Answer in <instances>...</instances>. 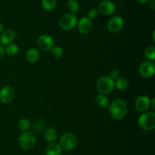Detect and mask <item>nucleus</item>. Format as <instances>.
<instances>
[{
  "mask_svg": "<svg viewBox=\"0 0 155 155\" xmlns=\"http://www.w3.org/2000/svg\"><path fill=\"white\" fill-rule=\"evenodd\" d=\"M109 113L110 116L116 120H121L127 115L128 106L124 100L117 99L109 105Z\"/></svg>",
  "mask_w": 155,
  "mask_h": 155,
  "instance_id": "nucleus-1",
  "label": "nucleus"
},
{
  "mask_svg": "<svg viewBox=\"0 0 155 155\" xmlns=\"http://www.w3.org/2000/svg\"><path fill=\"white\" fill-rule=\"evenodd\" d=\"M138 125L143 130L150 131L155 128V112L154 111L145 112L139 116Z\"/></svg>",
  "mask_w": 155,
  "mask_h": 155,
  "instance_id": "nucleus-2",
  "label": "nucleus"
},
{
  "mask_svg": "<svg viewBox=\"0 0 155 155\" xmlns=\"http://www.w3.org/2000/svg\"><path fill=\"white\" fill-rule=\"evenodd\" d=\"M96 88L99 94H110L114 88V81L107 75L101 76L97 81Z\"/></svg>",
  "mask_w": 155,
  "mask_h": 155,
  "instance_id": "nucleus-3",
  "label": "nucleus"
},
{
  "mask_svg": "<svg viewBox=\"0 0 155 155\" xmlns=\"http://www.w3.org/2000/svg\"><path fill=\"white\" fill-rule=\"evenodd\" d=\"M78 143L77 136L71 132H66L60 137L59 145L66 150H71L75 148Z\"/></svg>",
  "mask_w": 155,
  "mask_h": 155,
  "instance_id": "nucleus-4",
  "label": "nucleus"
},
{
  "mask_svg": "<svg viewBox=\"0 0 155 155\" xmlns=\"http://www.w3.org/2000/svg\"><path fill=\"white\" fill-rule=\"evenodd\" d=\"M20 146L24 150H30L36 144V136L31 132H23L18 139Z\"/></svg>",
  "mask_w": 155,
  "mask_h": 155,
  "instance_id": "nucleus-5",
  "label": "nucleus"
},
{
  "mask_svg": "<svg viewBox=\"0 0 155 155\" xmlns=\"http://www.w3.org/2000/svg\"><path fill=\"white\" fill-rule=\"evenodd\" d=\"M77 22L78 20L75 14L67 13L61 17L59 20V25L63 30H70L74 29L77 25Z\"/></svg>",
  "mask_w": 155,
  "mask_h": 155,
  "instance_id": "nucleus-6",
  "label": "nucleus"
},
{
  "mask_svg": "<svg viewBox=\"0 0 155 155\" xmlns=\"http://www.w3.org/2000/svg\"><path fill=\"white\" fill-rule=\"evenodd\" d=\"M155 66L154 63L151 61H144L139 65V72L142 77L145 78L152 77L154 74Z\"/></svg>",
  "mask_w": 155,
  "mask_h": 155,
  "instance_id": "nucleus-7",
  "label": "nucleus"
},
{
  "mask_svg": "<svg viewBox=\"0 0 155 155\" xmlns=\"http://www.w3.org/2000/svg\"><path fill=\"white\" fill-rule=\"evenodd\" d=\"M124 20L120 16H114L107 22V29L113 33H119L124 27Z\"/></svg>",
  "mask_w": 155,
  "mask_h": 155,
  "instance_id": "nucleus-8",
  "label": "nucleus"
},
{
  "mask_svg": "<svg viewBox=\"0 0 155 155\" xmlns=\"http://www.w3.org/2000/svg\"><path fill=\"white\" fill-rule=\"evenodd\" d=\"M36 44L42 50H50L54 46V42L51 36L43 34L38 37Z\"/></svg>",
  "mask_w": 155,
  "mask_h": 155,
  "instance_id": "nucleus-9",
  "label": "nucleus"
},
{
  "mask_svg": "<svg viewBox=\"0 0 155 155\" xmlns=\"http://www.w3.org/2000/svg\"><path fill=\"white\" fill-rule=\"evenodd\" d=\"M15 97L14 89L10 86H4L0 90V101L5 104L10 103Z\"/></svg>",
  "mask_w": 155,
  "mask_h": 155,
  "instance_id": "nucleus-10",
  "label": "nucleus"
},
{
  "mask_svg": "<svg viewBox=\"0 0 155 155\" xmlns=\"http://www.w3.org/2000/svg\"><path fill=\"white\" fill-rule=\"evenodd\" d=\"M77 27L80 33L83 34H87L92 30V27H93V24H92V20L89 19V18L83 17L77 22Z\"/></svg>",
  "mask_w": 155,
  "mask_h": 155,
  "instance_id": "nucleus-11",
  "label": "nucleus"
},
{
  "mask_svg": "<svg viewBox=\"0 0 155 155\" xmlns=\"http://www.w3.org/2000/svg\"><path fill=\"white\" fill-rule=\"evenodd\" d=\"M98 10L104 15H111L116 11V5L112 2L103 1L98 5Z\"/></svg>",
  "mask_w": 155,
  "mask_h": 155,
  "instance_id": "nucleus-12",
  "label": "nucleus"
},
{
  "mask_svg": "<svg viewBox=\"0 0 155 155\" xmlns=\"http://www.w3.org/2000/svg\"><path fill=\"white\" fill-rule=\"evenodd\" d=\"M150 102H151V100L149 97L147 96H140L136 99L135 102V107L140 112H145L151 106Z\"/></svg>",
  "mask_w": 155,
  "mask_h": 155,
  "instance_id": "nucleus-13",
  "label": "nucleus"
},
{
  "mask_svg": "<svg viewBox=\"0 0 155 155\" xmlns=\"http://www.w3.org/2000/svg\"><path fill=\"white\" fill-rule=\"evenodd\" d=\"M15 39V33L14 30L11 29H7V30H3L2 33H1V37L0 40L2 45H8V44L12 43Z\"/></svg>",
  "mask_w": 155,
  "mask_h": 155,
  "instance_id": "nucleus-14",
  "label": "nucleus"
},
{
  "mask_svg": "<svg viewBox=\"0 0 155 155\" xmlns=\"http://www.w3.org/2000/svg\"><path fill=\"white\" fill-rule=\"evenodd\" d=\"M62 153V148L58 143H50L46 147L45 150V155H61Z\"/></svg>",
  "mask_w": 155,
  "mask_h": 155,
  "instance_id": "nucleus-15",
  "label": "nucleus"
},
{
  "mask_svg": "<svg viewBox=\"0 0 155 155\" xmlns=\"http://www.w3.org/2000/svg\"><path fill=\"white\" fill-rule=\"evenodd\" d=\"M44 138L47 142L52 143L57 140L58 134L57 130L54 128H48L44 132Z\"/></svg>",
  "mask_w": 155,
  "mask_h": 155,
  "instance_id": "nucleus-16",
  "label": "nucleus"
},
{
  "mask_svg": "<svg viewBox=\"0 0 155 155\" xmlns=\"http://www.w3.org/2000/svg\"><path fill=\"white\" fill-rule=\"evenodd\" d=\"M39 56L40 55L39 51L35 48H30L26 52V59L31 63H35L37 62L39 59Z\"/></svg>",
  "mask_w": 155,
  "mask_h": 155,
  "instance_id": "nucleus-17",
  "label": "nucleus"
},
{
  "mask_svg": "<svg viewBox=\"0 0 155 155\" xmlns=\"http://www.w3.org/2000/svg\"><path fill=\"white\" fill-rule=\"evenodd\" d=\"M96 103L100 107L106 108L109 106V100L106 94H98L96 96Z\"/></svg>",
  "mask_w": 155,
  "mask_h": 155,
  "instance_id": "nucleus-18",
  "label": "nucleus"
},
{
  "mask_svg": "<svg viewBox=\"0 0 155 155\" xmlns=\"http://www.w3.org/2000/svg\"><path fill=\"white\" fill-rule=\"evenodd\" d=\"M114 86L119 91H125L128 88L129 82L125 78H118L117 79H116V81L114 82Z\"/></svg>",
  "mask_w": 155,
  "mask_h": 155,
  "instance_id": "nucleus-19",
  "label": "nucleus"
},
{
  "mask_svg": "<svg viewBox=\"0 0 155 155\" xmlns=\"http://www.w3.org/2000/svg\"><path fill=\"white\" fill-rule=\"evenodd\" d=\"M18 52H19V47L17 44L10 43L5 47V53L8 56H15L18 54Z\"/></svg>",
  "mask_w": 155,
  "mask_h": 155,
  "instance_id": "nucleus-20",
  "label": "nucleus"
},
{
  "mask_svg": "<svg viewBox=\"0 0 155 155\" xmlns=\"http://www.w3.org/2000/svg\"><path fill=\"white\" fill-rule=\"evenodd\" d=\"M42 5L46 11H52L57 5V0H42Z\"/></svg>",
  "mask_w": 155,
  "mask_h": 155,
  "instance_id": "nucleus-21",
  "label": "nucleus"
},
{
  "mask_svg": "<svg viewBox=\"0 0 155 155\" xmlns=\"http://www.w3.org/2000/svg\"><path fill=\"white\" fill-rule=\"evenodd\" d=\"M145 58L148 59V61H153L155 59V47L154 46H150L146 48L145 51Z\"/></svg>",
  "mask_w": 155,
  "mask_h": 155,
  "instance_id": "nucleus-22",
  "label": "nucleus"
},
{
  "mask_svg": "<svg viewBox=\"0 0 155 155\" xmlns=\"http://www.w3.org/2000/svg\"><path fill=\"white\" fill-rule=\"evenodd\" d=\"M18 126L19 129H21V131L26 132V131H28V129L30 128V122L27 119L22 118L18 121Z\"/></svg>",
  "mask_w": 155,
  "mask_h": 155,
  "instance_id": "nucleus-23",
  "label": "nucleus"
},
{
  "mask_svg": "<svg viewBox=\"0 0 155 155\" xmlns=\"http://www.w3.org/2000/svg\"><path fill=\"white\" fill-rule=\"evenodd\" d=\"M67 8L71 13L75 14L79 11V3L76 0H69L67 3Z\"/></svg>",
  "mask_w": 155,
  "mask_h": 155,
  "instance_id": "nucleus-24",
  "label": "nucleus"
},
{
  "mask_svg": "<svg viewBox=\"0 0 155 155\" xmlns=\"http://www.w3.org/2000/svg\"><path fill=\"white\" fill-rule=\"evenodd\" d=\"M50 50H51V55L57 59L61 57L62 55H63V50H62L61 47L58 46H54Z\"/></svg>",
  "mask_w": 155,
  "mask_h": 155,
  "instance_id": "nucleus-25",
  "label": "nucleus"
},
{
  "mask_svg": "<svg viewBox=\"0 0 155 155\" xmlns=\"http://www.w3.org/2000/svg\"><path fill=\"white\" fill-rule=\"evenodd\" d=\"M45 122L43 120L37 119L33 122V129L36 132H39V131H42L45 128Z\"/></svg>",
  "mask_w": 155,
  "mask_h": 155,
  "instance_id": "nucleus-26",
  "label": "nucleus"
},
{
  "mask_svg": "<svg viewBox=\"0 0 155 155\" xmlns=\"http://www.w3.org/2000/svg\"><path fill=\"white\" fill-rule=\"evenodd\" d=\"M98 14H99V12L97 9L95 8H92V9H90L89 10L87 13V18H89L90 20L95 19L98 16Z\"/></svg>",
  "mask_w": 155,
  "mask_h": 155,
  "instance_id": "nucleus-27",
  "label": "nucleus"
},
{
  "mask_svg": "<svg viewBox=\"0 0 155 155\" xmlns=\"http://www.w3.org/2000/svg\"><path fill=\"white\" fill-rule=\"evenodd\" d=\"M109 77L110 78L113 80H116L118 78H120V71L117 69H113L110 71V74H109Z\"/></svg>",
  "mask_w": 155,
  "mask_h": 155,
  "instance_id": "nucleus-28",
  "label": "nucleus"
},
{
  "mask_svg": "<svg viewBox=\"0 0 155 155\" xmlns=\"http://www.w3.org/2000/svg\"><path fill=\"white\" fill-rule=\"evenodd\" d=\"M5 53V47L2 44H0V58L2 57Z\"/></svg>",
  "mask_w": 155,
  "mask_h": 155,
  "instance_id": "nucleus-29",
  "label": "nucleus"
},
{
  "mask_svg": "<svg viewBox=\"0 0 155 155\" xmlns=\"http://www.w3.org/2000/svg\"><path fill=\"white\" fill-rule=\"evenodd\" d=\"M154 103H155V99L152 98L151 100V102H150V106H151L153 109H155V106H154Z\"/></svg>",
  "mask_w": 155,
  "mask_h": 155,
  "instance_id": "nucleus-30",
  "label": "nucleus"
},
{
  "mask_svg": "<svg viewBox=\"0 0 155 155\" xmlns=\"http://www.w3.org/2000/svg\"><path fill=\"white\" fill-rule=\"evenodd\" d=\"M136 1L139 3H140V4H146V3H148L150 0H136Z\"/></svg>",
  "mask_w": 155,
  "mask_h": 155,
  "instance_id": "nucleus-31",
  "label": "nucleus"
},
{
  "mask_svg": "<svg viewBox=\"0 0 155 155\" xmlns=\"http://www.w3.org/2000/svg\"><path fill=\"white\" fill-rule=\"evenodd\" d=\"M3 30H4V26H3V24L0 22V34L2 33Z\"/></svg>",
  "mask_w": 155,
  "mask_h": 155,
  "instance_id": "nucleus-32",
  "label": "nucleus"
},
{
  "mask_svg": "<svg viewBox=\"0 0 155 155\" xmlns=\"http://www.w3.org/2000/svg\"><path fill=\"white\" fill-rule=\"evenodd\" d=\"M151 9H153V10H154V9H155V7H154V0H151Z\"/></svg>",
  "mask_w": 155,
  "mask_h": 155,
  "instance_id": "nucleus-33",
  "label": "nucleus"
},
{
  "mask_svg": "<svg viewBox=\"0 0 155 155\" xmlns=\"http://www.w3.org/2000/svg\"><path fill=\"white\" fill-rule=\"evenodd\" d=\"M154 36H155V31H153L152 33V40H153V42H155V39H154Z\"/></svg>",
  "mask_w": 155,
  "mask_h": 155,
  "instance_id": "nucleus-34",
  "label": "nucleus"
}]
</instances>
